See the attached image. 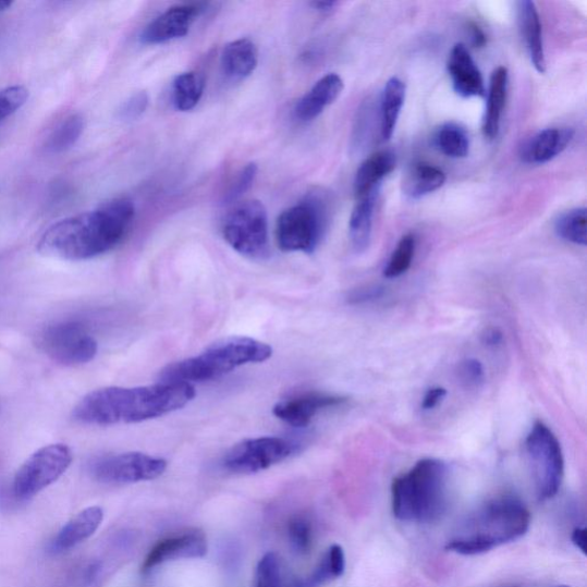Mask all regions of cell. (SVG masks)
I'll return each instance as SVG.
<instances>
[{
	"instance_id": "cell-1",
	"label": "cell",
	"mask_w": 587,
	"mask_h": 587,
	"mask_svg": "<svg viewBox=\"0 0 587 587\" xmlns=\"http://www.w3.org/2000/svg\"><path fill=\"white\" fill-rule=\"evenodd\" d=\"M136 208L132 200L118 198L64 219L39 239V254L80 262L111 252L132 228Z\"/></svg>"
},
{
	"instance_id": "cell-2",
	"label": "cell",
	"mask_w": 587,
	"mask_h": 587,
	"mask_svg": "<svg viewBox=\"0 0 587 587\" xmlns=\"http://www.w3.org/2000/svg\"><path fill=\"white\" fill-rule=\"evenodd\" d=\"M195 398V388L185 383L159 382L124 388L106 387L91 391L74 407L73 417L84 425L137 424L169 415Z\"/></svg>"
},
{
	"instance_id": "cell-3",
	"label": "cell",
	"mask_w": 587,
	"mask_h": 587,
	"mask_svg": "<svg viewBox=\"0 0 587 587\" xmlns=\"http://www.w3.org/2000/svg\"><path fill=\"white\" fill-rule=\"evenodd\" d=\"M530 522V512L518 499L500 497L477 510L445 549L462 555L484 554L524 537Z\"/></svg>"
},
{
	"instance_id": "cell-4",
	"label": "cell",
	"mask_w": 587,
	"mask_h": 587,
	"mask_svg": "<svg viewBox=\"0 0 587 587\" xmlns=\"http://www.w3.org/2000/svg\"><path fill=\"white\" fill-rule=\"evenodd\" d=\"M272 347L247 337H231L210 344L197 356L172 363L160 372L161 382L200 383L219 379L233 369L264 363L272 357Z\"/></svg>"
},
{
	"instance_id": "cell-5",
	"label": "cell",
	"mask_w": 587,
	"mask_h": 587,
	"mask_svg": "<svg viewBox=\"0 0 587 587\" xmlns=\"http://www.w3.org/2000/svg\"><path fill=\"white\" fill-rule=\"evenodd\" d=\"M449 470L445 463L426 458L395 478L391 487L394 515L404 522L429 524L448 507Z\"/></svg>"
},
{
	"instance_id": "cell-6",
	"label": "cell",
	"mask_w": 587,
	"mask_h": 587,
	"mask_svg": "<svg viewBox=\"0 0 587 587\" xmlns=\"http://www.w3.org/2000/svg\"><path fill=\"white\" fill-rule=\"evenodd\" d=\"M330 219L329 195L321 191L310 192L279 216L276 228L279 248L288 253H314L329 229Z\"/></svg>"
},
{
	"instance_id": "cell-7",
	"label": "cell",
	"mask_w": 587,
	"mask_h": 587,
	"mask_svg": "<svg viewBox=\"0 0 587 587\" xmlns=\"http://www.w3.org/2000/svg\"><path fill=\"white\" fill-rule=\"evenodd\" d=\"M225 242L239 254L252 259L270 257L268 211L258 200L236 205L222 225Z\"/></svg>"
},
{
	"instance_id": "cell-8",
	"label": "cell",
	"mask_w": 587,
	"mask_h": 587,
	"mask_svg": "<svg viewBox=\"0 0 587 587\" xmlns=\"http://www.w3.org/2000/svg\"><path fill=\"white\" fill-rule=\"evenodd\" d=\"M526 452L539 500H548L559 492L564 460L561 445L553 431L541 421L534 425L526 440Z\"/></svg>"
},
{
	"instance_id": "cell-9",
	"label": "cell",
	"mask_w": 587,
	"mask_h": 587,
	"mask_svg": "<svg viewBox=\"0 0 587 587\" xmlns=\"http://www.w3.org/2000/svg\"><path fill=\"white\" fill-rule=\"evenodd\" d=\"M74 460L72 449L63 443L40 448L21 466L13 481L19 499H29L47 489L69 470Z\"/></svg>"
},
{
	"instance_id": "cell-10",
	"label": "cell",
	"mask_w": 587,
	"mask_h": 587,
	"mask_svg": "<svg viewBox=\"0 0 587 587\" xmlns=\"http://www.w3.org/2000/svg\"><path fill=\"white\" fill-rule=\"evenodd\" d=\"M42 351L64 366L88 364L98 354V342L78 321L57 322L42 332Z\"/></svg>"
},
{
	"instance_id": "cell-11",
	"label": "cell",
	"mask_w": 587,
	"mask_h": 587,
	"mask_svg": "<svg viewBox=\"0 0 587 587\" xmlns=\"http://www.w3.org/2000/svg\"><path fill=\"white\" fill-rule=\"evenodd\" d=\"M296 452L297 444L286 439H248L228 451L223 466L234 474H254L285 462Z\"/></svg>"
},
{
	"instance_id": "cell-12",
	"label": "cell",
	"mask_w": 587,
	"mask_h": 587,
	"mask_svg": "<svg viewBox=\"0 0 587 587\" xmlns=\"http://www.w3.org/2000/svg\"><path fill=\"white\" fill-rule=\"evenodd\" d=\"M167 469V462L142 452L102 456L91 466L97 481L105 485H132L156 480Z\"/></svg>"
},
{
	"instance_id": "cell-13",
	"label": "cell",
	"mask_w": 587,
	"mask_h": 587,
	"mask_svg": "<svg viewBox=\"0 0 587 587\" xmlns=\"http://www.w3.org/2000/svg\"><path fill=\"white\" fill-rule=\"evenodd\" d=\"M342 396L309 391L277 403L273 415L290 426L308 427L320 412L345 403Z\"/></svg>"
},
{
	"instance_id": "cell-14",
	"label": "cell",
	"mask_w": 587,
	"mask_h": 587,
	"mask_svg": "<svg viewBox=\"0 0 587 587\" xmlns=\"http://www.w3.org/2000/svg\"><path fill=\"white\" fill-rule=\"evenodd\" d=\"M199 14L198 7H173L151 21L142 32L139 40L145 46H158L182 38L189 33Z\"/></svg>"
},
{
	"instance_id": "cell-15",
	"label": "cell",
	"mask_w": 587,
	"mask_h": 587,
	"mask_svg": "<svg viewBox=\"0 0 587 587\" xmlns=\"http://www.w3.org/2000/svg\"><path fill=\"white\" fill-rule=\"evenodd\" d=\"M208 543L206 536L200 531L169 537L157 543L146 557L142 571L150 572L158 565L168 561L181 559H199L207 554Z\"/></svg>"
},
{
	"instance_id": "cell-16",
	"label": "cell",
	"mask_w": 587,
	"mask_h": 587,
	"mask_svg": "<svg viewBox=\"0 0 587 587\" xmlns=\"http://www.w3.org/2000/svg\"><path fill=\"white\" fill-rule=\"evenodd\" d=\"M453 90L463 98L486 96L484 76L464 45H455L448 60Z\"/></svg>"
},
{
	"instance_id": "cell-17",
	"label": "cell",
	"mask_w": 587,
	"mask_h": 587,
	"mask_svg": "<svg viewBox=\"0 0 587 587\" xmlns=\"http://www.w3.org/2000/svg\"><path fill=\"white\" fill-rule=\"evenodd\" d=\"M574 135V130L571 127L542 130L521 148V158L530 164L548 163L568 147Z\"/></svg>"
},
{
	"instance_id": "cell-18",
	"label": "cell",
	"mask_w": 587,
	"mask_h": 587,
	"mask_svg": "<svg viewBox=\"0 0 587 587\" xmlns=\"http://www.w3.org/2000/svg\"><path fill=\"white\" fill-rule=\"evenodd\" d=\"M103 519V511L91 506L81 511L64 525L51 542L53 553L66 552L81 542L89 539L99 529Z\"/></svg>"
},
{
	"instance_id": "cell-19",
	"label": "cell",
	"mask_w": 587,
	"mask_h": 587,
	"mask_svg": "<svg viewBox=\"0 0 587 587\" xmlns=\"http://www.w3.org/2000/svg\"><path fill=\"white\" fill-rule=\"evenodd\" d=\"M343 89V80L338 74L323 76L314 85L309 94L297 101L294 108L295 118L301 122L316 120L326 107L337 101Z\"/></svg>"
},
{
	"instance_id": "cell-20",
	"label": "cell",
	"mask_w": 587,
	"mask_h": 587,
	"mask_svg": "<svg viewBox=\"0 0 587 587\" xmlns=\"http://www.w3.org/2000/svg\"><path fill=\"white\" fill-rule=\"evenodd\" d=\"M518 24L526 41L533 66L539 74L547 72V58L543 51L542 30L538 10L530 0L517 3Z\"/></svg>"
},
{
	"instance_id": "cell-21",
	"label": "cell",
	"mask_w": 587,
	"mask_h": 587,
	"mask_svg": "<svg viewBox=\"0 0 587 587\" xmlns=\"http://www.w3.org/2000/svg\"><path fill=\"white\" fill-rule=\"evenodd\" d=\"M396 164V156L390 150H380L367 158L356 173L354 182L356 199L378 192L381 182L395 170Z\"/></svg>"
},
{
	"instance_id": "cell-22",
	"label": "cell",
	"mask_w": 587,
	"mask_h": 587,
	"mask_svg": "<svg viewBox=\"0 0 587 587\" xmlns=\"http://www.w3.org/2000/svg\"><path fill=\"white\" fill-rule=\"evenodd\" d=\"M258 64V50L248 38L233 40L227 45L221 57L224 76L234 82L249 77Z\"/></svg>"
},
{
	"instance_id": "cell-23",
	"label": "cell",
	"mask_w": 587,
	"mask_h": 587,
	"mask_svg": "<svg viewBox=\"0 0 587 587\" xmlns=\"http://www.w3.org/2000/svg\"><path fill=\"white\" fill-rule=\"evenodd\" d=\"M509 90V71L498 68L491 75L488 91L486 114L484 119V133L489 139H496L500 130V122L504 112Z\"/></svg>"
},
{
	"instance_id": "cell-24",
	"label": "cell",
	"mask_w": 587,
	"mask_h": 587,
	"mask_svg": "<svg viewBox=\"0 0 587 587\" xmlns=\"http://www.w3.org/2000/svg\"><path fill=\"white\" fill-rule=\"evenodd\" d=\"M447 182L445 173L429 163L412 166L403 181V192L411 199H421L440 189Z\"/></svg>"
},
{
	"instance_id": "cell-25",
	"label": "cell",
	"mask_w": 587,
	"mask_h": 587,
	"mask_svg": "<svg viewBox=\"0 0 587 587\" xmlns=\"http://www.w3.org/2000/svg\"><path fill=\"white\" fill-rule=\"evenodd\" d=\"M254 587H306L277 553H268L257 565Z\"/></svg>"
},
{
	"instance_id": "cell-26",
	"label": "cell",
	"mask_w": 587,
	"mask_h": 587,
	"mask_svg": "<svg viewBox=\"0 0 587 587\" xmlns=\"http://www.w3.org/2000/svg\"><path fill=\"white\" fill-rule=\"evenodd\" d=\"M378 192L357 200L350 222V236L356 253L365 252L371 243Z\"/></svg>"
},
{
	"instance_id": "cell-27",
	"label": "cell",
	"mask_w": 587,
	"mask_h": 587,
	"mask_svg": "<svg viewBox=\"0 0 587 587\" xmlns=\"http://www.w3.org/2000/svg\"><path fill=\"white\" fill-rule=\"evenodd\" d=\"M406 86L399 77H391L386 86L381 98L380 120L381 137L389 140L393 137L401 111L405 101Z\"/></svg>"
},
{
	"instance_id": "cell-28",
	"label": "cell",
	"mask_w": 587,
	"mask_h": 587,
	"mask_svg": "<svg viewBox=\"0 0 587 587\" xmlns=\"http://www.w3.org/2000/svg\"><path fill=\"white\" fill-rule=\"evenodd\" d=\"M204 80L194 72L182 73L172 82V103L180 112H188L204 95Z\"/></svg>"
},
{
	"instance_id": "cell-29",
	"label": "cell",
	"mask_w": 587,
	"mask_h": 587,
	"mask_svg": "<svg viewBox=\"0 0 587 587\" xmlns=\"http://www.w3.org/2000/svg\"><path fill=\"white\" fill-rule=\"evenodd\" d=\"M433 144L448 158L464 159L469 155V136L456 123L443 124L435 134Z\"/></svg>"
},
{
	"instance_id": "cell-30",
	"label": "cell",
	"mask_w": 587,
	"mask_h": 587,
	"mask_svg": "<svg viewBox=\"0 0 587 587\" xmlns=\"http://www.w3.org/2000/svg\"><path fill=\"white\" fill-rule=\"evenodd\" d=\"M83 130L84 119L81 115L68 117L52 130L45 143V149L50 155L63 154L77 143Z\"/></svg>"
},
{
	"instance_id": "cell-31",
	"label": "cell",
	"mask_w": 587,
	"mask_h": 587,
	"mask_svg": "<svg viewBox=\"0 0 587 587\" xmlns=\"http://www.w3.org/2000/svg\"><path fill=\"white\" fill-rule=\"evenodd\" d=\"M587 210L575 208L562 213L555 222V232L563 241L586 246Z\"/></svg>"
},
{
	"instance_id": "cell-32",
	"label": "cell",
	"mask_w": 587,
	"mask_h": 587,
	"mask_svg": "<svg viewBox=\"0 0 587 587\" xmlns=\"http://www.w3.org/2000/svg\"><path fill=\"white\" fill-rule=\"evenodd\" d=\"M345 570V555L340 546H333L325 553L306 587H320L341 577Z\"/></svg>"
},
{
	"instance_id": "cell-33",
	"label": "cell",
	"mask_w": 587,
	"mask_h": 587,
	"mask_svg": "<svg viewBox=\"0 0 587 587\" xmlns=\"http://www.w3.org/2000/svg\"><path fill=\"white\" fill-rule=\"evenodd\" d=\"M416 245V236L413 234H406L401 239L384 269L383 274L386 278L395 279L407 272L413 258H415Z\"/></svg>"
},
{
	"instance_id": "cell-34",
	"label": "cell",
	"mask_w": 587,
	"mask_h": 587,
	"mask_svg": "<svg viewBox=\"0 0 587 587\" xmlns=\"http://www.w3.org/2000/svg\"><path fill=\"white\" fill-rule=\"evenodd\" d=\"M313 526L306 516H295L290 521L289 539L292 549L299 555L309 553L313 547Z\"/></svg>"
},
{
	"instance_id": "cell-35",
	"label": "cell",
	"mask_w": 587,
	"mask_h": 587,
	"mask_svg": "<svg viewBox=\"0 0 587 587\" xmlns=\"http://www.w3.org/2000/svg\"><path fill=\"white\" fill-rule=\"evenodd\" d=\"M25 86L13 85L0 90V122L13 115L28 100Z\"/></svg>"
},
{
	"instance_id": "cell-36",
	"label": "cell",
	"mask_w": 587,
	"mask_h": 587,
	"mask_svg": "<svg viewBox=\"0 0 587 587\" xmlns=\"http://www.w3.org/2000/svg\"><path fill=\"white\" fill-rule=\"evenodd\" d=\"M257 164L253 162L243 168L242 171L237 173V176L229 191L225 193L223 204L230 205L241 199L253 186L257 176Z\"/></svg>"
},
{
	"instance_id": "cell-37",
	"label": "cell",
	"mask_w": 587,
	"mask_h": 587,
	"mask_svg": "<svg viewBox=\"0 0 587 587\" xmlns=\"http://www.w3.org/2000/svg\"><path fill=\"white\" fill-rule=\"evenodd\" d=\"M458 376L467 388H478L484 384L486 372L484 364L475 358H467L460 365Z\"/></svg>"
},
{
	"instance_id": "cell-38",
	"label": "cell",
	"mask_w": 587,
	"mask_h": 587,
	"mask_svg": "<svg viewBox=\"0 0 587 587\" xmlns=\"http://www.w3.org/2000/svg\"><path fill=\"white\" fill-rule=\"evenodd\" d=\"M149 97L145 91L135 94L126 99L119 110V118L123 121H135L147 110Z\"/></svg>"
},
{
	"instance_id": "cell-39",
	"label": "cell",
	"mask_w": 587,
	"mask_h": 587,
	"mask_svg": "<svg viewBox=\"0 0 587 587\" xmlns=\"http://www.w3.org/2000/svg\"><path fill=\"white\" fill-rule=\"evenodd\" d=\"M384 294V289L381 286H368L359 290H355L347 301L352 304H364L379 299Z\"/></svg>"
},
{
	"instance_id": "cell-40",
	"label": "cell",
	"mask_w": 587,
	"mask_h": 587,
	"mask_svg": "<svg viewBox=\"0 0 587 587\" xmlns=\"http://www.w3.org/2000/svg\"><path fill=\"white\" fill-rule=\"evenodd\" d=\"M448 395V391L443 387L430 388L423 401L421 407L424 411H430L437 407Z\"/></svg>"
},
{
	"instance_id": "cell-41",
	"label": "cell",
	"mask_w": 587,
	"mask_h": 587,
	"mask_svg": "<svg viewBox=\"0 0 587 587\" xmlns=\"http://www.w3.org/2000/svg\"><path fill=\"white\" fill-rule=\"evenodd\" d=\"M503 340H504L503 333L496 329L488 330L482 337V342L487 346H492V347L498 346L500 343L503 342Z\"/></svg>"
},
{
	"instance_id": "cell-42",
	"label": "cell",
	"mask_w": 587,
	"mask_h": 587,
	"mask_svg": "<svg viewBox=\"0 0 587 587\" xmlns=\"http://www.w3.org/2000/svg\"><path fill=\"white\" fill-rule=\"evenodd\" d=\"M586 529L585 528H576L573 531L572 540L574 546L586 555Z\"/></svg>"
},
{
	"instance_id": "cell-43",
	"label": "cell",
	"mask_w": 587,
	"mask_h": 587,
	"mask_svg": "<svg viewBox=\"0 0 587 587\" xmlns=\"http://www.w3.org/2000/svg\"><path fill=\"white\" fill-rule=\"evenodd\" d=\"M310 5L318 12L330 13L337 8L338 3L337 2H314Z\"/></svg>"
},
{
	"instance_id": "cell-44",
	"label": "cell",
	"mask_w": 587,
	"mask_h": 587,
	"mask_svg": "<svg viewBox=\"0 0 587 587\" xmlns=\"http://www.w3.org/2000/svg\"><path fill=\"white\" fill-rule=\"evenodd\" d=\"M473 41L476 47H482L486 42V36L482 30L476 26H473Z\"/></svg>"
},
{
	"instance_id": "cell-45",
	"label": "cell",
	"mask_w": 587,
	"mask_h": 587,
	"mask_svg": "<svg viewBox=\"0 0 587 587\" xmlns=\"http://www.w3.org/2000/svg\"><path fill=\"white\" fill-rule=\"evenodd\" d=\"M12 7L10 2H0V12L7 11Z\"/></svg>"
},
{
	"instance_id": "cell-46",
	"label": "cell",
	"mask_w": 587,
	"mask_h": 587,
	"mask_svg": "<svg viewBox=\"0 0 587 587\" xmlns=\"http://www.w3.org/2000/svg\"><path fill=\"white\" fill-rule=\"evenodd\" d=\"M554 587H571L568 585H559V586H554Z\"/></svg>"
},
{
	"instance_id": "cell-47",
	"label": "cell",
	"mask_w": 587,
	"mask_h": 587,
	"mask_svg": "<svg viewBox=\"0 0 587 587\" xmlns=\"http://www.w3.org/2000/svg\"><path fill=\"white\" fill-rule=\"evenodd\" d=\"M510 587H516V586H510Z\"/></svg>"
}]
</instances>
